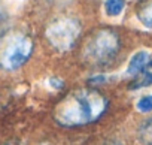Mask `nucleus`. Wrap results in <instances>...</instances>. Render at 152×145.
<instances>
[{"label": "nucleus", "mask_w": 152, "mask_h": 145, "mask_svg": "<svg viewBox=\"0 0 152 145\" xmlns=\"http://www.w3.org/2000/svg\"><path fill=\"white\" fill-rule=\"evenodd\" d=\"M109 109L107 97L96 88H81L64 96L54 109V120L63 127H81L99 121Z\"/></svg>", "instance_id": "nucleus-1"}, {"label": "nucleus", "mask_w": 152, "mask_h": 145, "mask_svg": "<svg viewBox=\"0 0 152 145\" xmlns=\"http://www.w3.org/2000/svg\"><path fill=\"white\" fill-rule=\"evenodd\" d=\"M119 49V35L112 29H99L84 43L82 58L90 66L103 67L107 66L118 55Z\"/></svg>", "instance_id": "nucleus-2"}, {"label": "nucleus", "mask_w": 152, "mask_h": 145, "mask_svg": "<svg viewBox=\"0 0 152 145\" xmlns=\"http://www.w3.org/2000/svg\"><path fill=\"white\" fill-rule=\"evenodd\" d=\"M81 23L73 17H58L52 23L48 24L45 30V36L49 45L60 51H69L75 46L81 36Z\"/></svg>", "instance_id": "nucleus-3"}, {"label": "nucleus", "mask_w": 152, "mask_h": 145, "mask_svg": "<svg viewBox=\"0 0 152 145\" xmlns=\"http://www.w3.org/2000/svg\"><path fill=\"white\" fill-rule=\"evenodd\" d=\"M34 49V42L27 35H15L0 51V67L5 70H18L31 57Z\"/></svg>", "instance_id": "nucleus-4"}, {"label": "nucleus", "mask_w": 152, "mask_h": 145, "mask_svg": "<svg viewBox=\"0 0 152 145\" xmlns=\"http://www.w3.org/2000/svg\"><path fill=\"white\" fill-rule=\"evenodd\" d=\"M149 85H152V60H149L146 63V66L133 78L130 88L137 90V88H145Z\"/></svg>", "instance_id": "nucleus-5"}, {"label": "nucleus", "mask_w": 152, "mask_h": 145, "mask_svg": "<svg viewBox=\"0 0 152 145\" xmlns=\"http://www.w3.org/2000/svg\"><path fill=\"white\" fill-rule=\"evenodd\" d=\"M148 61H149V54H148L146 51H139V52H136V54L131 57V60H130V63H128V66H127V74L134 78L139 72L146 66Z\"/></svg>", "instance_id": "nucleus-6"}, {"label": "nucleus", "mask_w": 152, "mask_h": 145, "mask_svg": "<svg viewBox=\"0 0 152 145\" xmlns=\"http://www.w3.org/2000/svg\"><path fill=\"white\" fill-rule=\"evenodd\" d=\"M137 138L143 145H152V117H148L139 126Z\"/></svg>", "instance_id": "nucleus-7"}, {"label": "nucleus", "mask_w": 152, "mask_h": 145, "mask_svg": "<svg viewBox=\"0 0 152 145\" xmlns=\"http://www.w3.org/2000/svg\"><path fill=\"white\" fill-rule=\"evenodd\" d=\"M139 18L145 26L152 27V0L143 2V5L139 9Z\"/></svg>", "instance_id": "nucleus-8"}, {"label": "nucleus", "mask_w": 152, "mask_h": 145, "mask_svg": "<svg viewBox=\"0 0 152 145\" xmlns=\"http://www.w3.org/2000/svg\"><path fill=\"white\" fill-rule=\"evenodd\" d=\"M125 2L124 0H106L104 2V9L109 17H118L124 11Z\"/></svg>", "instance_id": "nucleus-9"}, {"label": "nucleus", "mask_w": 152, "mask_h": 145, "mask_svg": "<svg viewBox=\"0 0 152 145\" xmlns=\"http://www.w3.org/2000/svg\"><path fill=\"white\" fill-rule=\"evenodd\" d=\"M136 108H137V111H140V112H152V94L142 96V97L137 100Z\"/></svg>", "instance_id": "nucleus-10"}, {"label": "nucleus", "mask_w": 152, "mask_h": 145, "mask_svg": "<svg viewBox=\"0 0 152 145\" xmlns=\"http://www.w3.org/2000/svg\"><path fill=\"white\" fill-rule=\"evenodd\" d=\"M6 29H8V18H6V15L2 11H0V36L5 35Z\"/></svg>", "instance_id": "nucleus-11"}, {"label": "nucleus", "mask_w": 152, "mask_h": 145, "mask_svg": "<svg viewBox=\"0 0 152 145\" xmlns=\"http://www.w3.org/2000/svg\"><path fill=\"white\" fill-rule=\"evenodd\" d=\"M103 145H122V144H119V142H116V141H109V142H104Z\"/></svg>", "instance_id": "nucleus-12"}, {"label": "nucleus", "mask_w": 152, "mask_h": 145, "mask_svg": "<svg viewBox=\"0 0 152 145\" xmlns=\"http://www.w3.org/2000/svg\"><path fill=\"white\" fill-rule=\"evenodd\" d=\"M2 145H20V144L15 142V141H8V142H5V144H2Z\"/></svg>", "instance_id": "nucleus-13"}]
</instances>
